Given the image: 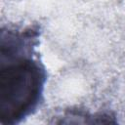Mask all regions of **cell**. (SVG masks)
Here are the masks:
<instances>
[{
	"label": "cell",
	"mask_w": 125,
	"mask_h": 125,
	"mask_svg": "<svg viewBox=\"0 0 125 125\" xmlns=\"http://www.w3.org/2000/svg\"><path fill=\"white\" fill-rule=\"evenodd\" d=\"M37 26L0 31V124L14 125L31 115L43 100L47 74L34 57Z\"/></svg>",
	"instance_id": "obj_1"
}]
</instances>
